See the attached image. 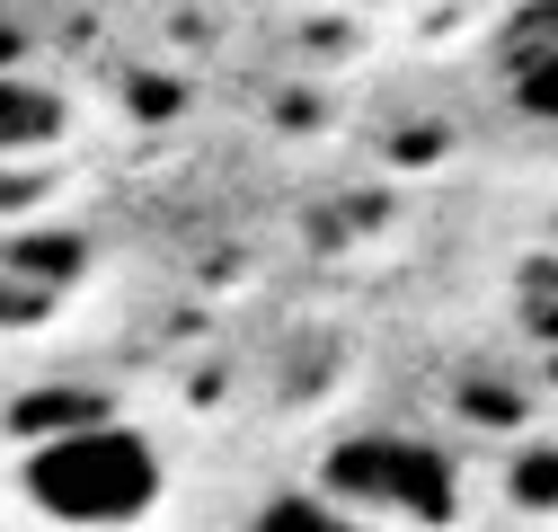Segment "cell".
Listing matches in <instances>:
<instances>
[{
    "label": "cell",
    "instance_id": "obj_1",
    "mask_svg": "<svg viewBox=\"0 0 558 532\" xmlns=\"http://www.w3.org/2000/svg\"><path fill=\"white\" fill-rule=\"evenodd\" d=\"M19 488L53 523H133V515L160 506V452H151V435H133L116 418H89V426L45 435L27 452Z\"/></svg>",
    "mask_w": 558,
    "mask_h": 532
},
{
    "label": "cell",
    "instance_id": "obj_2",
    "mask_svg": "<svg viewBox=\"0 0 558 532\" xmlns=\"http://www.w3.org/2000/svg\"><path fill=\"white\" fill-rule=\"evenodd\" d=\"M319 488L337 506H355V515H390V523H452L461 515V480H452V461L435 444H416V435H345L328 444L319 461Z\"/></svg>",
    "mask_w": 558,
    "mask_h": 532
},
{
    "label": "cell",
    "instance_id": "obj_3",
    "mask_svg": "<svg viewBox=\"0 0 558 532\" xmlns=\"http://www.w3.org/2000/svg\"><path fill=\"white\" fill-rule=\"evenodd\" d=\"M62 98L53 89H36V81H19V72H0V160H27V152H53L62 143Z\"/></svg>",
    "mask_w": 558,
    "mask_h": 532
},
{
    "label": "cell",
    "instance_id": "obj_4",
    "mask_svg": "<svg viewBox=\"0 0 558 532\" xmlns=\"http://www.w3.org/2000/svg\"><path fill=\"white\" fill-rule=\"evenodd\" d=\"M89 418H107V399H89V390H27L19 399V435H62Z\"/></svg>",
    "mask_w": 558,
    "mask_h": 532
},
{
    "label": "cell",
    "instance_id": "obj_5",
    "mask_svg": "<svg viewBox=\"0 0 558 532\" xmlns=\"http://www.w3.org/2000/svg\"><path fill=\"white\" fill-rule=\"evenodd\" d=\"M514 107L532 124H558V45H532V62L514 72Z\"/></svg>",
    "mask_w": 558,
    "mask_h": 532
},
{
    "label": "cell",
    "instance_id": "obj_6",
    "mask_svg": "<svg viewBox=\"0 0 558 532\" xmlns=\"http://www.w3.org/2000/svg\"><path fill=\"white\" fill-rule=\"evenodd\" d=\"M523 319H532V338L558 347V257H541L532 276H523Z\"/></svg>",
    "mask_w": 558,
    "mask_h": 532
},
{
    "label": "cell",
    "instance_id": "obj_7",
    "mask_svg": "<svg viewBox=\"0 0 558 532\" xmlns=\"http://www.w3.org/2000/svg\"><path fill=\"white\" fill-rule=\"evenodd\" d=\"M72 257H81V240H27V249H10V266L36 285V276H72Z\"/></svg>",
    "mask_w": 558,
    "mask_h": 532
},
{
    "label": "cell",
    "instance_id": "obj_8",
    "mask_svg": "<svg viewBox=\"0 0 558 532\" xmlns=\"http://www.w3.org/2000/svg\"><path fill=\"white\" fill-rule=\"evenodd\" d=\"M514 497H523V506H558V452L523 461V471H514Z\"/></svg>",
    "mask_w": 558,
    "mask_h": 532
},
{
    "label": "cell",
    "instance_id": "obj_9",
    "mask_svg": "<svg viewBox=\"0 0 558 532\" xmlns=\"http://www.w3.org/2000/svg\"><path fill=\"white\" fill-rule=\"evenodd\" d=\"M266 523H337L319 497H284V506H266Z\"/></svg>",
    "mask_w": 558,
    "mask_h": 532
},
{
    "label": "cell",
    "instance_id": "obj_10",
    "mask_svg": "<svg viewBox=\"0 0 558 532\" xmlns=\"http://www.w3.org/2000/svg\"><path fill=\"white\" fill-rule=\"evenodd\" d=\"M27 195H36L27 178H0V214H10V205H27Z\"/></svg>",
    "mask_w": 558,
    "mask_h": 532
},
{
    "label": "cell",
    "instance_id": "obj_11",
    "mask_svg": "<svg viewBox=\"0 0 558 532\" xmlns=\"http://www.w3.org/2000/svg\"><path fill=\"white\" fill-rule=\"evenodd\" d=\"M549 382H558V355H549Z\"/></svg>",
    "mask_w": 558,
    "mask_h": 532
}]
</instances>
